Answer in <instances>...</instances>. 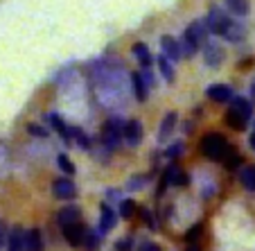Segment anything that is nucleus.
I'll use <instances>...</instances> for the list:
<instances>
[{"mask_svg": "<svg viewBox=\"0 0 255 251\" xmlns=\"http://www.w3.org/2000/svg\"><path fill=\"white\" fill-rule=\"evenodd\" d=\"M48 122L52 125V129L57 131L63 140H66L68 145H70V143H72V134H70V127L63 122V118L59 116V113H48Z\"/></svg>", "mask_w": 255, "mask_h": 251, "instance_id": "obj_13", "label": "nucleus"}, {"mask_svg": "<svg viewBox=\"0 0 255 251\" xmlns=\"http://www.w3.org/2000/svg\"><path fill=\"white\" fill-rule=\"evenodd\" d=\"M25 233L20 227H14L9 231V240H7V251H25Z\"/></svg>", "mask_w": 255, "mask_h": 251, "instance_id": "obj_15", "label": "nucleus"}, {"mask_svg": "<svg viewBox=\"0 0 255 251\" xmlns=\"http://www.w3.org/2000/svg\"><path fill=\"white\" fill-rule=\"evenodd\" d=\"M118 222V215L116 211H113L109 204H102V215H100V233H106V231H111L113 227H116Z\"/></svg>", "mask_w": 255, "mask_h": 251, "instance_id": "obj_14", "label": "nucleus"}, {"mask_svg": "<svg viewBox=\"0 0 255 251\" xmlns=\"http://www.w3.org/2000/svg\"><path fill=\"white\" fill-rule=\"evenodd\" d=\"M57 165H59V170H61L63 174H75V163H72L66 154H59L57 156Z\"/></svg>", "mask_w": 255, "mask_h": 251, "instance_id": "obj_29", "label": "nucleus"}, {"mask_svg": "<svg viewBox=\"0 0 255 251\" xmlns=\"http://www.w3.org/2000/svg\"><path fill=\"white\" fill-rule=\"evenodd\" d=\"M133 54H135V59H138V63L142 68H149L151 63H154V57H151L149 48H147L144 43H135L133 45Z\"/></svg>", "mask_w": 255, "mask_h": 251, "instance_id": "obj_19", "label": "nucleus"}, {"mask_svg": "<svg viewBox=\"0 0 255 251\" xmlns=\"http://www.w3.org/2000/svg\"><path fill=\"white\" fill-rule=\"evenodd\" d=\"M201 231H203V227H201V224H194V227L188 231V236H185V240H188V242H194L199 236H201Z\"/></svg>", "mask_w": 255, "mask_h": 251, "instance_id": "obj_34", "label": "nucleus"}, {"mask_svg": "<svg viewBox=\"0 0 255 251\" xmlns=\"http://www.w3.org/2000/svg\"><path fill=\"white\" fill-rule=\"evenodd\" d=\"M163 181L167 186H188L190 184L188 174H185L183 170H178L174 163L167 165V170H165V174H163Z\"/></svg>", "mask_w": 255, "mask_h": 251, "instance_id": "obj_11", "label": "nucleus"}, {"mask_svg": "<svg viewBox=\"0 0 255 251\" xmlns=\"http://www.w3.org/2000/svg\"><path fill=\"white\" fill-rule=\"evenodd\" d=\"M140 75H142V79H144V84H147V86H154V75H151V70H149V68H142V73H140Z\"/></svg>", "mask_w": 255, "mask_h": 251, "instance_id": "obj_38", "label": "nucleus"}, {"mask_svg": "<svg viewBox=\"0 0 255 251\" xmlns=\"http://www.w3.org/2000/svg\"><path fill=\"white\" fill-rule=\"evenodd\" d=\"M226 7L231 9V14H235V16L249 14V0H226Z\"/></svg>", "mask_w": 255, "mask_h": 251, "instance_id": "obj_24", "label": "nucleus"}, {"mask_svg": "<svg viewBox=\"0 0 255 251\" xmlns=\"http://www.w3.org/2000/svg\"><path fill=\"white\" fill-rule=\"evenodd\" d=\"M244 36H246L244 25H240V23H235V20H233V25L228 27V32H226V36H224V39L231 41V43H237V41H242Z\"/></svg>", "mask_w": 255, "mask_h": 251, "instance_id": "obj_23", "label": "nucleus"}, {"mask_svg": "<svg viewBox=\"0 0 255 251\" xmlns=\"http://www.w3.org/2000/svg\"><path fill=\"white\" fill-rule=\"evenodd\" d=\"M57 222H59V227H70V224H77V222H82V208L79 206H66V208H61L59 211V215H57Z\"/></svg>", "mask_w": 255, "mask_h": 251, "instance_id": "obj_9", "label": "nucleus"}, {"mask_svg": "<svg viewBox=\"0 0 255 251\" xmlns=\"http://www.w3.org/2000/svg\"><path fill=\"white\" fill-rule=\"evenodd\" d=\"M27 131L32 136H39V138H45V136H48V129H43V127H39V125H34V122H29V125H27Z\"/></svg>", "mask_w": 255, "mask_h": 251, "instance_id": "obj_32", "label": "nucleus"}, {"mask_svg": "<svg viewBox=\"0 0 255 251\" xmlns=\"http://www.w3.org/2000/svg\"><path fill=\"white\" fill-rule=\"evenodd\" d=\"M185 34H188L194 43L206 45L208 43V34H210V32H208L206 20H192V23L188 25V29H185Z\"/></svg>", "mask_w": 255, "mask_h": 251, "instance_id": "obj_6", "label": "nucleus"}, {"mask_svg": "<svg viewBox=\"0 0 255 251\" xmlns=\"http://www.w3.org/2000/svg\"><path fill=\"white\" fill-rule=\"evenodd\" d=\"M253 134H255V131H253Z\"/></svg>", "mask_w": 255, "mask_h": 251, "instance_id": "obj_43", "label": "nucleus"}, {"mask_svg": "<svg viewBox=\"0 0 255 251\" xmlns=\"http://www.w3.org/2000/svg\"><path fill=\"white\" fill-rule=\"evenodd\" d=\"M100 240H102V233L100 231H88L86 233V242H84V245H86L88 251H97V249H100Z\"/></svg>", "mask_w": 255, "mask_h": 251, "instance_id": "obj_28", "label": "nucleus"}, {"mask_svg": "<svg viewBox=\"0 0 255 251\" xmlns=\"http://www.w3.org/2000/svg\"><path fill=\"white\" fill-rule=\"evenodd\" d=\"M122 140H125V122L111 118L102 129V143H104L106 150H116Z\"/></svg>", "mask_w": 255, "mask_h": 251, "instance_id": "obj_2", "label": "nucleus"}, {"mask_svg": "<svg viewBox=\"0 0 255 251\" xmlns=\"http://www.w3.org/2000/svg\"><path fill=\"white\" fill-rule=\"evenodd\" d=\"M158 70H160V75H163V79H165L167 84H172V82H174V68H172V61H169L167 57H163V54L158 57Z\"/></svg>", "mask_w": 255, "mask_h": 251, "instance_id": "obj_22", "label": "nucleus"}, {"mask_svg": "<svg viewBox=\"0 0 255 251\" xmlns=\"http://www.w3.org/2000/svg\"><path fill=\"white\" fill-rule=\"evenodd\" d=\"M52 193H54L57 199H72L75 195H77V188H75V184H72L70 179L61 177L52 184Z\"/></svg>", "mask_w": 255, "mask_h": 251, "instance_id": "obj_8", "label": "nucleus"}, {"mask_svg": "<svg viewBox=\"0 0 255 251\" xmlns=\"http://www.w3.org/2000/svg\"><path fill=\"white\" fill-rule=\"evenodd\" d=\"M142 184H147V177H135V179H131L129 184H127V190H138Z\"/></svg>", "mask_w": 255, "mask_h": 251, "instance_id": "obj_36", "label": "nucleus"}, {"mask_svg": "<svg viewBox=\"0 0 255 251\" xmlns=\"http://www.w3.org/2000/svg\"><path fill=\"white\" fill-rule=\"evenodd\" d=\"M118 251H131V247H133V240L131 238H122V240H118Z\"/></svg>", "mask_w": 255, "mask_h": 251, "instance_id": "obj_37", "label": "nucleus"}, {"mask_svg": "<svg viewBox=\"0 0 255 251\" xmlns=\"http://www.w3.org/2000/svg\"><path fill=\"white\" fill-rule=\"evenodd\" d=\"M86 233L88 231L82 222L70 224V227H63V238H66V242L70 247H82L84 242H86Z\"/></svg>", "mask_w": 255, "mask_h": 251, "instance_id": "obj_4", "label": "nucleus"}, {"mask_svg": "<svg viewBox=\"0 0 255 251\" xmlns=\"http://www.w3.org/2000/svg\"><path fill=\"white\" fill-rule=\"evenodd\" d=\"M226 125L228 127H233V129H237V131H242V129H246V120L242 116H237L233 109H228V113H226Z\"/></svg>", "mask_w": 255, "mask_h": 251, "instance_id": "obj_27", "label": "nucleus"}, {"mask_svg": "<svg viewBox=\"0 0 255 251\" xmlns=\"http://www.w3.org/2000/svg\"><path fill=\"white\" fill-rule=\"evenodd\" d=\"M183 150H185L183 143H176V145H172V147L167 150V159H176L178 154H183Z\"/></svg>", "mask_w": 255, "mask_h": 251, "instance_id": "obj_35", "label": "nucleus"}, {"mask_svg": "<svg viewBox=\"0 0 255 251\" xmlns=\"http://www.w3.org/2000/svg\"><path fill=\"white\" fill-rule=\"evenodd\" d=\"M133 213H135V202H133V199H122V202H120V215H122V218L129 220Z\"/></svg>", "mask_w": 255, "mask_h": 251, "instance_id": "obj_31", "label": "nucleus"}, {"mask_svg": "<svg viewBox=\"0 0 255 251\" xmlns=\"http://www.w3.org/2000/svg\"><path fill=\"white\" fill-rule=\"evenodd\" d=\"M231 109L237 113V116H242L246 122L251 120V116H253V102L246 100V97H235L231 104Z\"/></svg>", "mask_w": 255, "mask_h": 251, "instance_id": "obj_16", "label": "nucleus"}, {"mask_svg": "<svg viewBox=\"0 0 255 251\" xmlns=\"http://www.w3.org/2000/svg\"><path fill=\"white\" fill-rule=\"evenodd\" d=\"M240 163H242V156H240V152H235L231 147V152L226 154V159H224V165H226L228 170H235V168H240Z\"/></svg>", "mask_w": 255, "mask_h": 251, "instance_id": "obj_30", "label": "nucleus"}, {"mask_svg": "<svg viewBox=\"0 0 255 251\" xmlns=\"http://www.w3.org/2000/svg\"><path fill=\"white\" fill-rule=\"evenodd\" d=\"M142 140V125L140 120H129L125 122V143L129 147H138Z\"/></svg>", "mask_w": 255, "mask_h": 251, "instance_id": "obj_7", "label": "nucleus"}, {"mask_svg": "<svg viewBox=\"0 0 255 251\" xmlns=\"http://www.w3.org/2000/svg\"><path fill=\"white\" fill-rule=\"evenodd\" d=\"M206 25H208V32L210 34L226 36L228 27L233 25V18L228 14H224L219 7H210V14H208V18H206Z\"/></svg>", "mask_w": 255, "mask_h": 251, "instance_id": "obj_3", "label": "nucleus"}, {"mask_svg": "<svg viewBox=\"0 0 255 251\" xmlns=\"http://www.w3.org/2000/svg\"><path fill=\"white\" fill-rule=\"evenodd\" d=\"M251 95H253V97H255V82H253V84H251Z\"/></svg>", "mask_w": 255, "mask_h": 251, "instance_id": "obj_41", "label": "nucleus"}, {"mask_svg": "<svg viewBox=\"0 0 255 251\" xmlns=\"http://www.w3.org/2000/svg\"><path fill=\"white\" fill-rule=\"evenodd\" d=\"M188 251H197V249H194V247H190V249H188Z\"/></svg>", "mask_w": 255, "mask_h": 251, "instance_id": "obj_42", "label": "nucleus"}, {"mask_svg": "<svg viewBox=\"0 0 255 251\" xmlns=\"http://www.w3.org/2000/svg\"><path fill=\"white\" fill-rule=\"evenodd\" d=\"M140 251H160V249H158V245H154V242H144Z\"/></svg>", "mask_w": 255, "mask_h": 251, "instance_id": "obj_40", "label": "nucleus"}, {"mask_svg": "<svg viewBox=\"0 0 255 251\" xmlns=\"http://www.w3.org/2000/svg\"><path fill=\"white\" fill-rule=\"evenodd\" d=\"M206 95L210 97L212 102H233V100H235L233 88L226 86V84H212V86H208Z\"/></svg>", "mask_w": 255, "mask_h": 251, "instance_id": "obj_10", "label": "nucleus"}, {"mask_svg": "<svg viewBox=\"0 0 255 251\" xmlns=\"http://www.w3.org/2000/svg\"><path fill=\"white\" fill-rule=\"evenodd\" d=\"M25 251H43V236L39 229H29L25 233Z\"/></svg>", "mask_w": 255, "mask_h": 251, "instance_id": "obj_17", "label": "nucleus"}, {"mask_svg": "<svg viewBox=\"0 0 255 251\" xmlns=\"http://www.w3.org/2000/svg\"><path fill=\"white\" fill-rule=\"evenodd\" d=\"M70 134H72V140H75V143H77V145L82 147V150H91L93 140L88 138V136L84 134V131L79 129V127H72V129H70Z\"/></svg>", "mask_w": 255, "mask_h": 251, "instance_id": "obj_25", "label": "nucleus"}, {"mask_svg": "<svg viewBox=\"0 0 255 251\" xmlns=\"http://www.w3.org/2000/svg\"><path fill=\"white\" fill-rule=\"evenodd\" d=\"M201 152L206 159L210 161H222L226 159V154L231 152V145H228V140L224 138L222 134H206L201 140Z\"/></svg>", "mask_w": 255, "mask_h": 251, "instance_id": "obj_1", "label": "nucleus"}, {"mask_svg": "<svg viewBox=\"0 0 255 251\" xmlns=\"http://www.w3.org/2000/svg\"><path fill=\"white\" fill-rule=\"evenodd\" d=\"M160 50H163V57H167L169 61H178L181 59V45L174 36H163L160 39Z\"/></svg>", "mask_w": 255, "mask_h": 251, "instance_id": "obj_12", "label": "nucleus"}, {"mask_svg": "<svg viewBox=\"0 0 255 251\" xmlns=\"http://www.w3.org/2000/svg\"><path fill=\"white\" fill-rule=\"evenodd\" d=\"M131 82H133V93H135V100L138 102H144L149 97V86L144 84L142 75L140 73H131Z\"/></svg>", "mask_w": 255, "mask_h": 251, "instance_id": "obj_18", "label": "nucleus"}, {"mask_svg": "<svg viewBox=\"0 0 255 251\" xmlns=\"http://www.w3.org/2000/svg\"><path fill=\"white\" fill-rule=\"evenodd\" d=\"M7 240H9V229H7V224L0 220V249L7 247Z\"/></svg>", "mask_w": 255, "mask_h": 251, "instance_id": "obj_33", "label": "nucleus"}, {"mask_svg": "<svg viewBox=\"0 0 255 251\" xmlns=\"http://www.w3.org/2000/svg\"><path fill=\"white\" fill-rule=\"evenodd\" d=\"M176 120H178V116H176L174 111H169L167 116L163 118V122H160V129H158V138H160V140H165L169 134H172L174 127H176Z\"/></svg>", "mask_w": 255, "mask_h": 251, "instance_id": "obj_20", "label": "nucleus"}, {"mask_svg": "<svg viewBox=\"0 0 255 251\" xmlns=\"http://www.w3.org/2000/svg\"><path fill=\"white\" fill-rule=\"evenodd\" d=\"M178 45H181V57H185V59L194 57V54H197V50H199V43H194L188 34H183V36H181Z\"/></svg>", "mask_w": 255, "mask_h": 251, "instance_id": "obj_21", "label": "nucleus"}, {"mask_svg": "<svg viewBox=\"0 0 255 251\" xmlns=\"http://www.w3.org/2000/svg\"><path fill=\"white\" fill-rule=\"evenodd\" d=\"M203 61H206V66L217 68L224 61V48L217 45L215 41H208V43L203 45Z\"/></svg>", "mask_w": 255, "mask_h": 251, "instance_id": "obj_5", "label": "nucleus"}, {"mask_svg": "<svg viewBox=\"0 0 255 251\" xmlns=\"http://www.w3.org/2000/svg\"><path fill=\"white\" fill-rule=\"evenodd\" d=\"M142 220L149 224V229H156V224H154V220H151V213L149 211H142Z\"/></svg>", "mask_w": 255, "mask_h": 251, "instance_id": "obj_39", "label": "nucleus"}, {"mask_svg": "<svg viewBox=\"0 0 255 251\" xmlns=\"http://www.w3.org/2000/svg\"><path fill=\"white\" fill-rule=\"evenodd\" d=\"M240 179H242V186H244L246 190H255V165L242 170Z\"/></svg>", "mask_w": 255, "mask_h": 251, "instance_id": "obj_26", "label": "nucleus"}]
</instances>
